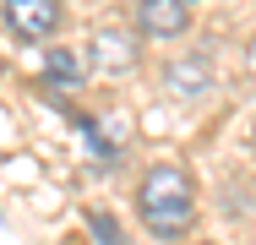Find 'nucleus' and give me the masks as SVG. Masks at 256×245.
<instances>
[{
	"label": "nucleus",
	"mask_w": 256,
	"mask_h": 245,
	"mask_svg": "<svg viewBox=\"0 0 256 245\" xmlns=\"http://www.w3.org/2000/svg\"><path fill=\"white\" fill-rule=\"evenodd\" d=\"M93 229H98L104 245H126V240H120V229H114V218H93Z\"/></svg>",
	"instance_id": "7"
},
{
	"label": "nucleus",
	"mask_w": 256,
	"mask_h": 245,
	"mask_svg": "<svg viewBox=\"0 0 256 245\" xmlns=\"http://www.w3.org/2000/svg\"><path fill=\"white\" fill-rule=\"evenodd\" d=\"M136 28L148 38H180L191 28V0H142L136 6Z\"/></svg>",
	"instance_id": "3"
},
{
	"label": "nucleus",
	"mask_w": 256,
	"mask_h": 245,
	"mask_svg": "<svg viewBox=\"0 0 256 245\" xmlns=\"http://www.w3.org/2000/svg\"><path fill=\"white\" fill-rule=\"evenodd\" d=\"M44 76H50V82H82V66L71 60V49H54L50 66H44Z\"/></svg>",
	"instance_id": "6"
},
{
	"label": "nucleus",
	"mask_w": 256,
	"mask_h": 245,
	"mask_svg": "<svg viewBox=\"0 0 256 245\" xmlns=\"http://www.w3.org/2000/svg\"><path fill=\"white\" fill-rule=\"evenodd\" d=\"M207 82H212V66H207V54H191V60H174L169 71H164V88L169 93H202Z\"/></svg>",
	"instance_id": "5"
},
{
	"label": "nucleus",
	"mask_w": 256,
	"mask_h": 245,
	"mask_svg": "<svg viewBox=\"0 0 256 245\" xmlns=\"http://www.w3.org/2000/svg\"><path fill=\"white\" fill-rule=\"evenodd\" d=\"M251 136H256V131H251Z\"/></svg>",
	"instance_id": "8"
},
{
	"label": "nucleus",
	"mask_w": 256,
	"mask_h": 245,
	"mask_svg": "<svg viewBox=\"0 0 256 245\" xmlns=\"http://www.w3.org/2000/svg\"><path fill=\"white\" fill-rule=\"evenodd\" d=\"M136 212L153 240H180L196 218V180L186 164H153L136 186Z\"/></svg>",
	"instance_id": "1"
},
{
	"label": "nucleus",
	"mask_w": 256,
	"mask_h": 245,
	"mask_svg": "<svg viewBox=\"0 0 256 245\" xmlns=\"http://www.w3.org/2000/svg\"><path fill=\"white\" fill-rule=\"evenodd\" d=\"M88 54H93V66H104V71H131V60H136V33H93Z\"/></svg>",
	"instance_id": "4"
},
{
	"label": "nucleus",
	"mask_w": 256,
	"mask_h": 245,
	"mask_svg": "<svg viewBox=\"0 0 256 245\" xmlns=\"http://www.w3.org/2000/svg\"><path fill=\"white\" fill-rule=\"evenodd\" d=\"M0 16H6V28L16 33V38H28V44H38V38H50L54 28H60V0H0Z\"/></svg>",
	"instance_id": "2"
}]
</instances>
